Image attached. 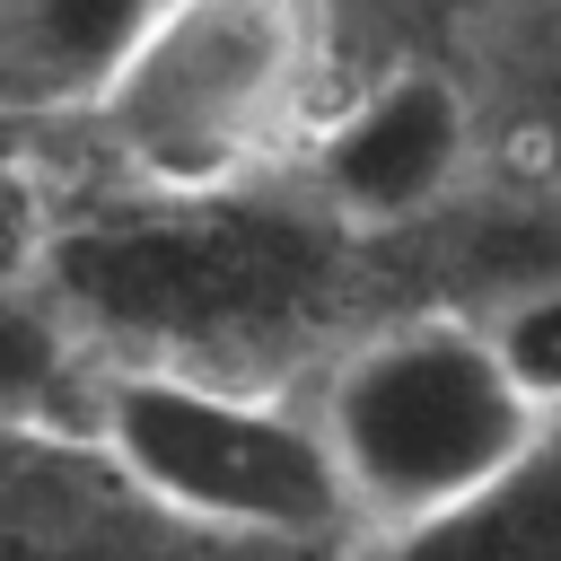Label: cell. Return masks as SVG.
<instances>
[{
  "instance_id": "obj_8",
  "label": "cell",
  "mask_w": 561,
  "mask_h": 561,
  "mask_svg": "<svg viewBox=\"0 0 561 561\" xmlns=\"http://www.w3.org/2000/svg\"><path fill=\"white\" fill-rule=\"evenodd\" d=\"M473 324H482V342H491L500 377L517 386V403H526L535 421H543V412H561V272L500 289V298H491V316H473Z\"/></svg>"
},
{
  "instance_id": "obj_3",
  "label": "cell",
  "mask_w": 561,
  "mask_h": 561,
  "mask_svg": "<svg viewBox=\"0 0 561 561\" xmlns=\"http://www.w3.org/2000/svg\"><path fill=\"white\" fill-rule=\"evenodd\" d=\"M307 412L324 430L351 535L456 500L465 482L508 465L535 430L473 316H394L359 333L324 368Z\"/></svg>"
},
{
  "instance_id": "obj_1",
  "label": "cell",
  "mask_w": 561,
  "mask_h": 561,
  "mask_svg": "<svg viewBox=\"0 0 561 561\" xmlns=\"http://www.w3.org/2000/svg\"><path fill=\"white\" fill-rule=\"evenodd\" d=\"M333 105V9L324 0H158L131 53L88 96L105 158L167 193L210 202L298 158Z\"/></svg>"
},
{
  "instance_id": "obj_4",
  "label": "cell",
  "mask_w": 561,
  "mask_h": 561,
  "mask_svg": "<svg viewBox=\"0 0 561 561\" xmlns=\"http://www.w3.org/2000/svg\"><path fill=\"white\" fill-rule=\"evenodd\" d=\"M298 184L316 193L324 219L359 228V237H386V228H412L430 219L465 167H473V105L447 70H386L368 79L359 96H333L307 140H298Z\"/></svg>"
},
{
  "instance_id": "obj_7",
  "label": "cell",
  "mask_w": 561,
  "mask_h": 561,
  "mask_svg": "<svg viewBox=\"0 0 561 561\" xmlns=\"http://www.w3.org/2000/svg\"><path fill=\"white\" fill-rule=\"evenodd\" d=\"M88 342L44 280H0V430H70L88 421Z\"/></svg>"
},
{
  "instance_id": "obj_6",
  "label": "cell",
  "mask_w": 561,
  "mask_h": 561,
  "mask_svg": "<svg viewBox=\"0 0 561 561\" xmlns=\"http://www.w3.org/2000/svg\"><path fill=\"white\" fill-rule=\"evenodd\" d=\"M158 0H0V123L88 114Z\"/></svg>"
},
{
  "instance_id": "obj_5",
  "label": "cell",
  "mask_w": 561,
  "mask_h": 561,
  "mask_svg": "<svg viewBox=\"0 0 561 561\" xmlns=\"http://www.w3.org/2000/svg\"><path fill=\"white\" fill-rule=\"evenodd\" d=\"M342 561H561V412H543L526 447L456 500L359 526Z\"/></svg>"
},
{
  "instance_id": "obj_2",
  "label": "cell",
  "mask_w": 561,
  "mask_h": 561,
  "mask_svg": "<svg viewBox=\"0 0 561 561\" xmlns=\"http://www.w3.org/2000/svg\"><path fill=\"white\" fill-rule=\"evenodd\" d=\"M79 430L149 508H167L184 526L254 535V543L351 535V508H342L307 394L228 386L184 359H96Z\"/></svg>"
},
{
  "instance_id": "obj_9",
  "label": "cell",
  "mask_w": 561,
  "mask_h": 561,
  "mask_svg": "<svg viewBox=\"0 0 561 561\" xmlns=\"http://www.w3.org/2000/svg\"><path fill=\"white\" fill-rule=\"evenodd\" d=\"M53 272V202L26 175V158L0 149V280H44Z\"/></svg>"
}]
</instances>
